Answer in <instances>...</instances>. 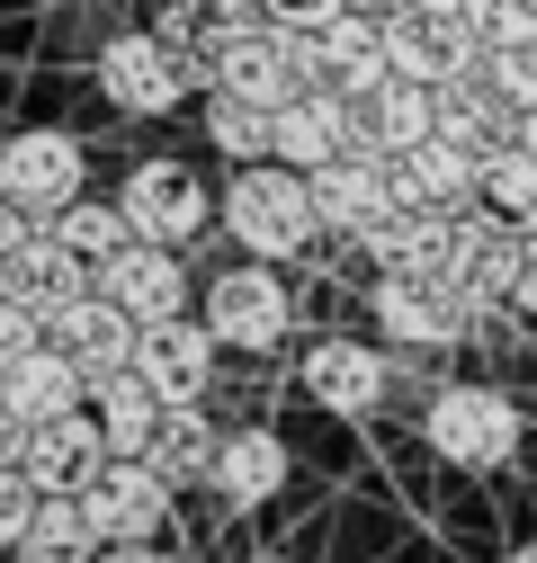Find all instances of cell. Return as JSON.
I'll list each match as a JSON object with an SVG mask.
<instances>
[{
	"instance_id": "cell-1",
	"label": "cell",
	"mask_w": 537,
	"mask_h": 563,
	"mask_svg": "<svg viewBox=\"0 0 537 563\" xmlns=\"http://www.w3.org/2000/svg\"><path fill=\"white\" fill-rule=\"evenodd\" d=\"M224 233H233V251H251V260H296V251L322 233L314 179L287 170V162H233V179H224Z\"/></svg>"
},
{
	"instance_id": "cell-2",
	"label": "cell",
	"mask_w": 537,
	"mask_h": 563,
	"mask_svg": "<svg viewBox=\"0 0 537 563\" xmlns=\"http://www.w3.org/2000/svg\"><path fill=\"white\" fill-rule=\"evenodd\" d=\"M368 305H376V331L403 340V349H457V340H475V322L493 313L457 268H376Z\"/></svg>"
},
{
	"instance_id": "cell-3",
	"label": "cell",
	"mask_w": 537,
	"mask_h": 563,
	"mask_svg": "<svg viewBox=\"0 0 537 563\" xmlns=\"http://www.w3.org/2000/svg\"><path fill=\"white\" fill-rule=\"evenodd\" d=\"M421 439L457 474H502L519 456V439H528V411L502 385H439L430 411H421Z\"/></svg>"
},
{
	"instance_id": "cell-4",
	"label": "cell",
	"mask_w": 537,
	"mask_h": 563,
	"mask_svg": "<svg viewBox=\"0 0 537 563\" xmlns=\"http://www.w3.org/2000/svg\"><path fill=\"white\" fill-rule=\"evenodd\" d=\"M99 99L108 108H125V117H179V99L197 90V73H188V54L162 36V27H125V36H108L99 45Z\"/></svg>"
},
{
	"instance_id": "cell-5",
	"label": "cell",
	"mask_w": 537,
	"mask_h": 563,
	"mask_svg": "<svg viewBox=\"0 0 537 563\" xmlns=\"http://www.w3.org/2000/svg\"><path fill=\"white\" fill-rule=\"evenodd\" d=\"M207 322H216L224 349H242V358H268V349H287V331H296V296H287V277L268 268V260L242 251L233 268H216Z\"/></svg>"
},
{
	"instance_id": "cell-6",
	"label": "cell",
	"mask_w": 537,
	"mask_h": 563,
	"mask_svg": "<svg viewBox=\"0 0 537 563\" xmlns=\"http://www.w3.org/2000/svg\"><path fill=\"white\" fill-rule=\"evenodd\" d=\"M385 45H394V73H413L430 90L484 73V54H493V36L465 10H430V0H394V10H385Z\"/></svg>"
},
{
	"instance_id": "cell-7",
	"label": "cell",
	"mask_w": 537,
	"mask_h": 563,
	"mask_svg": "<svg viewBox=\"0 0 537 563\" xmlns=\"http://www.w3.org/2000/svg\"><path fill=\"white\" fill-rule=\"evenodd\" d=\"M0 197H19L36 224H54L73 197H90V153H81V134H63V125H28L0 144Z\"/></svg>"
},
{
	"instance_id": "cell-8",
	"label": "cell",
	"mask_w": 537,
	"mask_h": 563,
	"mask_svg": "<svg viewBox=\"0 0 537 563\" xmlns=\"http://www.w3.org/2000/svg\"><path fill=\"white\" fill-rule=\"evenodd\" d=\"M117 197H125V216H134V233H144V242H179V251L224 216V188H207V179H197L188 162H171V153L134 162Z\"/></svg>"
},
{
	"instance_id": "cell-9",
	"label": "cell",
	"mask_w": 537,
	"mask_h": 563,
	"mask_svg": "<svg viewBox=\"0 0 537 563\" xmlns=\"http://www.w3.org/2000/svg\"><path fill=\"white\" fill-rule=\"evenodd\" d=\"M216 358H224V340H216L207 313H162V322H144V340H134V376H144L162 402H207Z\"/></svg>"
},
{
	"instance_id": "cell-10",
	"label": "cell",
	"mask_w": 537,
	"mask_h": 563,
	"mask_svg": "<svg viewBox=\"0 0 537 563\" xmlns=\"http://www.w3.org/2000/svg\"><path fill=\"white\" fill-rule=\"evenodd\" d=\"M305 179H314L322 233H341V242H368L394 206H403V179H394L385 153H341V162H322V170H305Z\"/></svg>"
},
{
	"instance_id": "cell-11",
	"label": "cell",
	"mask_w": 537,
	"mask_h": 563,
	"mask_svg": "<svg viewBox=\"0 0 537 563\" xmlns=\"http://www.w3.org/2000/svg\"><path fill=\"white\" fill-rule=\"evenodd\" d=\"M296 385H305L322 411L368 420V411H385V394H394V358H385L376 340H314L305 358H296Z\"/></svg>"
},
{
	"instance_id": "cell-12",
	"label": "cell",
	"mask_w": 537,
	"mask_h": 563,
	"mask_svg": "<svg viewBox=\"0 0 537 563\" xmlns=\"http://www.w3.org/2000/svg\"><path fill=\"white\" fill-rule=\"evenodd\" d=\"M90 287H99V268H90L73 242H63L54 224H36L10 260H0V296H10V305H28L36 322H54L63 305H81Z\"/></svg>"
},
{
	"instance_id": "cell-13",
	"label": "cell",
	"mask_w": 537,
	"mask_h": 563,
	"mask_svg": "<svg viewBox=\"0 0 537 563\" xmlns=\"http://www.w3.org/2000/svg\"><path fill=\"white\" fill-rule=\"evenodd\" d=\"M171 492H179V483H171L153 456H108L81 501H90V519H99L108 545H134V537H162V528H171Z\"/></svg>"
},
{
	"instance_id": "cell-14",
	"label": "cell",
	"mask_w": 537,
	"mask_h": 563,
	"mask_svg": "<svg viewBox=\"0 0 537 563\" xmlns=\"http://www.w3.org/2000/svg\"><path fill=\"white\" fill-rule=\"evenodd\" d=\"M108 456H117V448H108V430H99V411L81 402V411L28 420V456H19V465H28L36 492H90Z\"/></svg>"
},
{
	"instance_id": "cell-15",
	"label": "cell",
	"mask_w": 537,
	"mask_h": 563,
	"mask_svg": "<svg viewBox=\"0 0 537 563\" xmlns=\"http://www.w3.org/2000/svg\"><path fill=\"white\" fill-rule=\"evenodd\" d=\"M519 260H528V233H519L511 216H493V206H465V216H457L448 268H457L484 305H511V296H519Z\"/></svg>"
},
{
	"instance_id": "cell-16",
	"label": "cell",
	"mask_w": 537,
	"mask_h": 563,
	"mask_svg": "<svg viewBox=\"0 0 537 563\" xmlns=\"http://www.w3.org/2000/svg\"><path fill=\"white\" fill-rule=\"evenodd\" d=\"M99 287L134 313V322H162V313H188V268H179V242H144L134 233L108 268H99Z\"/></svg>"
},
{
	"instance_id": "cell-17",
	"label": "cell",
	"mask_w": 537,
	"mask_h": 563,
	"mask_svg": "<svg viewBox=\"0 0 537 563\" xmlns=\"http://www.w3.org/2000/svg\"><path fill=\"white\" fill-rule=\"evenodd\" d=\"M287 483H296V456H287V439L268 430V420L224 430V456H216V501L224 510H260V501H278Z\"/></svg>"
},
{
	"instance_id": "cell-18",
	"label": "cell",
	"mask_w": 537,
	"mask_h": 563,
	"mask_svg": "<svg viewBox=\"0 0 537 563\" xmlns=\"http://www.w3.org/2000/svg\"><path fill=\"white\" fill-rule=\"evenodd\" d=\"M45 340H63V349H73V358L90 367V385L99 376H117V367H134V340H144V322H134L108 287H90L81 305H63L54 322H45Z\"/></svg>"
},
{
	"instance_id": "cell-19",
	"label": "cell",
	"mask_w": 537,
	"mask_h": 563,
	"mask_svg": "<svg viewBox=\"0 0 537 563\" xmlns=\"http://www.w3.org/2000/svg\"><path fill=\"white\" fill-rule=\"evenodd\" d=\"M350 153V90H296L278 108V162L287 170H322V162H341Z\"/></svg>"
},
{
	"instance_id": "cell-20",
	"label": "cell",
	"mask_w": 537,
	"mask_h": 563,
	"mask_svg": "<svg viewBox=\"0 0 537 563\" xmlns=\"http://www.w3.org/2000/svg\"><path fill=\"white\" fill-rule=\"evenodd\" d=\"M394 179H403V197H413V206H448V216H465V206H484V153L448 144V134L413 144V153L394 162Z\"/></svg>"
},
{
	"instance_id": "cell-21",
	"label": "cell",
	"mask_w": 537,
	"mask_h": 563,
	"mask_svg": "<svg viewBox=\"0 0 537 563\" xmlns=\"http://www.w3.org/2000/svg\"><path fill=\"white\" fill-rule=\"evenodd\" d=\"M322 81L368 99L376 81H394V45H385V10H341L322 27Z\"/></svg>"
},
{
	"instance_id": "cell-22",
	"label": "cell",
	"mask_w": 537,
	"mask_h": 563,
	"mask_svg": "<svg viewBox=\"0 0 537 563\" xmlns=\"http://www.w3.org/2000/svg\"><path fill=\"white\" fill-rule=\"evenodd\" d=\"M359 251H368V268H448V251H457V216H448V206H413V197H403Z\"/></svg>"
},
{
	"instance_id": "cell-23",
	"label": "cell",
	"mask_w": 537,
	"mask_h": 563,
	"mask_svg": "<svg viewBox=\"0 0 537 563\" xmlns=\"http://www.w3.org/2000/svg\"><path fill=\"white\" fill-rule=\"evenodd\" d=\"M0 394H10L28 420H54V411H81V402H90V367H81L63 340H36L28 358L0 376Z\"/></svg>"
},
{
	"instance_id": "cell-24",
	"label": "cell",
	"mask_w": 537,
	"mask_h": 563,
	"mask_svg": "<svg viewBox=\"0 0 537 563\" xmlns=\"http://www.w3.org/2000/svg\"><path fill=\"white\" fill-rule=\"evenodd\" d=\"M439 134L465 144V153H502L511 134H519V108L484 73H465V81H439Z\"/></svg>"
},
{
	"instance_id": "cell-25",
	"label": "cell",
	"mask_w": 537,
	"mask_h": 563,
	"mask_svg": "<svg viewBox=\"0 0 537 563\" xmlns=\"http://www.w3.org/2000/svg\"><path fill=\"white\" fill-rule=\"evenodd\" d=\"M90 411H99V430H108V448H117V456H144L171 402H162L144 376H134V367H117V376H99V385H90Z\"/></svg>"
},
{
	"instance_id": "cell-26",
	"label": "cell",
	"mask_w": 537,
	"mask_h": 563,
	"mask_svg": "<svg viewBox=\"0 0 537 563\" xmlns=\"http://www.w3.org/2000/svg\"><path fill=\"white\" fill-rule=\"evenodd\" d=\"M99 519H90V501L81 492H45L36 501V528H28V545H19V563H99Z\"/></svg>"
},
{
	"instance_id": "cell-27",
	"label": "cell",
	"mask_w": 537,
	"mask_h": 563,
	"mask_svg": "<svg viewBox=\"0 0 537 563\" xmlns=\"http://www.w3.org/2000/svg\"><path fill=\"white\" fill-rule=\"evenodd\" d=\"M144 456H153V465H162L171 483H216V456H224V430H207V411H197V402H171Z\"/></svg>"
},
{
	"instance_id": "cell-28",
	"label": "cell",
	"mask_w": 537,
	"mask_h": 563,
	"mask_svg": "<svg viewBox=\"0 0 537 563\" xmlns=\"http://www.w3.org/2000/svg\"><path fill=\"white\" fill-rule=\"evenodd\" d=\"M207 144H216L224 162H278V108L233 99V90H207Z\"/></svg>"
},
{
	"instance_id": "cell-29",
	"label": "cell",
	"mask_w": 537,
	"mask_h": 563,
	"mask_svg": "<svg viewBox=\"0 0 537 563\" xmlns=\"http://www.w3.org/2000/svg\"><path fill=\"white\" fill-rule=\"evenodd\" d=\"M484 206L511 216L519 233H537V144L528 134H511L502 153H484Z\"/></svg>"
},
{
	"instance_id": "cell-30",
	"label": "cell",
	"mask_w": 537,
	"mask_h": 563,
	"mask_svg": "<svg viewBox=\"0 0 537 563\" xmlns=\"http://www.w3.org/2000/svg\"><path fill=\"white\" fill-rule=\"evenodd\" d=\"M54 233L63 242H73L90 268H108L125 242H134V216H125V197H73V206H63V216H54Z\"/></svg>"
},
{
	"instance_id": "cell-31",
	"label": "cell",
	"mask_w": 537,
	"mask_h": 563,
	"mask_svg": "<svg viewBox=\"0 0 537 563\" xmlns=\"http://www.w3.org/2000/svg\"><path fill=\"white\" fill-rule=\"evenodd\" d=\"M484 81H493L519 117H537V36H528V45H493V54H484Z\"/></svg>"
},
{
	"instance_id": "cell-32",
	"label": "cell",
	"mask_w": 537,
	"mask_h": 563,
	"mask_svg": "<svg viewBox=\"0 0 537 563\" xmlns=\"http://www.w3.org/2000/svg\"><path fill=\"white\" fill-rule=\"evenodd\" d=\"M36 501H45V492L28 483V465H0V554H19V545H28Z\"/></svg>"
},
{
	"instance_id": "cell-33",
	"label": "cell",
	"mask_w": 537,
	"mask_h": 563,
	"mask_svg": "<svg viewBox=\"0 0 537 563\" xmlns=\"http://www.w3.org/2000/svg\"><path fill=\"white\" fill-rule=\"evenodd\" d=\"M475 27L493 45H528L537 36V0H475Z\"/></svg>"
},
{
	"instance_id": "cell-34",
	"label": "cell",
	"mask_w": 537,
	"mask_h": 563,
	"mask_svg": "<svg viewBox=\"0 0 537 563\" xmlns=\"http://www.w3.org/2000/svg\"><path fill=\"white\" fill-rule=\"evenodd\" d=\"M45 340V322L28 313V305H10V296H0V376H10L19 358H28V349Z\"/></svg>"
},
{
	"instance_id": "cell-35",
	"label": "cell",
	"mask_w": 537,
	"mask_h": 563,
	"mask_svg": "<svg viewBox=\"0 0 537 563\" xmlns=\"http://www.w3.org/2000/svg\"><path fill=\"white\" fill-rule=\"evenodd\" d=\"M260 10H268V27H305V36H322L331 19L350 10V0H260Z\"/></svg>"
},
{
	"instance_id": "cell-36",
	"label": "cell",
	"mask_w": 537,
	"mask_h": 563,
	"mask_svg": "<svg viewBox=\"0 0 537 563\" xmlns=\"http://www.w3.org/2000/svg\"><path fill=\"white\" fill-rule=\"evenodd\" d=\"M179 10H188L197 27H251V19H268L260 0H179Z\"/></svg>"
},
{
	"instance_id": "cell-37",
	"label": "cell",
	"mask_w": 537,
	"mask_h": 563,
	"mask_svg": "<svg viewBox=\"0 0 537 563\" xmlns=\"http://www.w3.org/2000/svg\"><path fill=\"white\" fill-rule=\"evenodd\" d=\"M19 456H28V411L0 394V465H19Z\"/></svg>"
},
{
	"instance_id": "cell-38",
	"label": "cell",
	"mask_w": 537,
	"mask_h": 563,
	"mask_svg": "<svg viewBox=\"0 0 537 563\" xmlns=\"http://www.w3.org/2000/svg\"><path fill=\"white\" fill-rule=\"evenodd\" d=\"M28 233H36V216H28V206H19V197H0V260H10V251H19Z\"/></svg>"
},
{
	"instance_id": "cell-39",
	"label": "cell",
	"mask_w": 537,
	"mask_h": 563,
	"mask_svg": "<svg viewBox=\"0 0 537 563\" xmlns=\"http://www.w3.org/2000/svg\"><path fill=\"white\" fill-rule=\"evenodd\" d=\"M99 563H179V554H162V537H134V545H99Z\"/></svg>"
},
{
	"instance_id": "cell-40",
	"label": "cell",
	"mask_w": 537,
	"mask_h": 563,
	"mask_svg": "<svg viewBox=\"0 0 537 563\" xmlns=\"http://www.w3.org/2000/svg\"><path fill=\"white\" fill-rule=\"evenodd\" d=\"M528 322H537V233H528V260H519V296H511Z\"/></svg>"
},
{
	"instance_id": "cell-41",
	"label": "cell",
	"mask_w": 537,
	"mask_h": 563,
	"mask_svg": "<svg viewBox=\"0 0 537 563\" xmlns=\"http://www.w3.org/2000/svg\"><path fill=\"white\" fill-rule=\"evenodd\" d=\"M502 563H537V537H528V545H511V554H502Z\"/></svg>"
},
{
	"instance_id": "cell-42",
	"label": "cell",
	"mask_w": 537,
	"mask_h": 563,
	"mask_svg": "<svg viewBox=\"0 0 537 563\" xmlns=\"http://www.w3.org/2000/svg\"><path fill=\"white\" fill-rule=\"evenodd\" d=\"M430 10H465V19H475V0H430Z\"/></svg>"
},
{
	"instance_id": "cell-43",
	"label": "cell",
	"mask_w": 537,
	"mask_h": 563,
	"mask_svg": "<svg viewBox=\"0 0 537 563\" xmlns=\"http://www.w3.org/2000/svg\"><path fill=\"white\" fill-rule=\"evenodd\" d=\"M242 563H296V554H242Z\"/></svg>"
},
{
	"instance_id": "cell-44",
	"label": "cell",
	"mask_w": 537,
	"mask_h": 563,
	"mask_svg": "<svg viewBox=\"0 0 537 563\" xmlns=\"http://www.w3.org/2000/svg\"><path fill=\"white\" fill-rule=\"evenodd\" d=\"M350 10H394V0H350Z\"/></svg>"
},
{
	"instance_id": "cell-45",
	"label": "cell",
	"mask_w": 537,
	"mask_h": 563,
	"mask_svg": "<svg viewBox=\"0 0 537 563\" xmlns=\"http://www.w3.org/2000/svg\"><path fill=\"white\" fill-rule=\"evenodd\" d=\"M519 134H528V144H537V117H519Z\"/></svg>"
},
{
	"instance_id": "cell-46",
	"label": "cell",
	"mask_w": 537,
	"mask_h": 563,
	"mask_svg": "<svg viewBox=\"0 0 537 563\" xmlns=\"http://www.w3.org/2000/svg\"><path fill=\"white\" fill-rule=\"evenodd\" d=\"M153 10H179V0H153Z\"/></svg>"
}]
</instances>
